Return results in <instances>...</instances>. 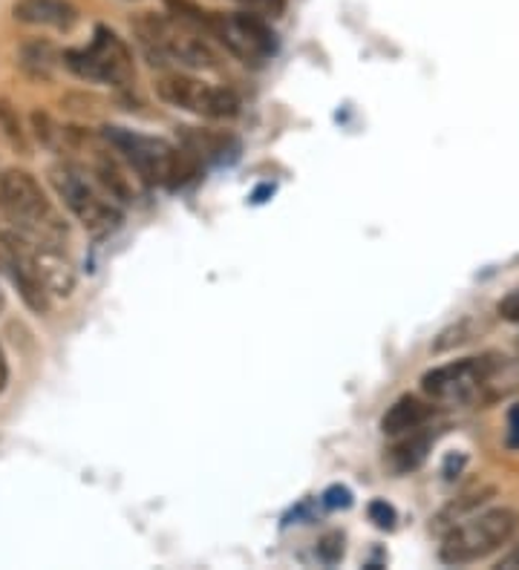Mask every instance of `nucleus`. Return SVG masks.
<instances>
[{
	"label": "nucleus",
	"mask_w": 519,
	"mask_h": 570,
	"mask_svg": "<svg viewBox=\"0 0 519 570\" xmlns=\"http://www.w3.org/2000/svg\"><path fill=\"white\" fill-rule=\"evenodd\" d=\"M0 260L35 315H47L53 297H70L76 288V269L64 248L47 246L24 233L0 231Z\"/></svg>",
	"instance_id": "f257e3e1"
},
{
	"label": "nucleus",
	"mask_w": 519,
	"mask_h": 570,
	"mask_svg": "<svg viewBox=\"0 0 519 570\" xmlns=\"http://www.w3.org/2000/svg\"><path fill=\"white\" fill-rule=\"evenodd\" d=\"M0 214L12 231L47 242V246L64 248L70 237L61 210L55 208L53 200L30 170L9 168L0 173Z\"/></svg>",
	"instance_id": "f03ea898"
},
{
	"label": "nucleus",
	"mask_w": 519,
	"mask_h": 570,
	"mask_svg": "<svg viewBox=\"0 0 519 570\" xmlns=\"http://www.w3.org/2000/svg\"><path fill=\"white\" fill-rule=\"evenodd\" d=\"M101 139L108 141L110 150H113L122 162H127V168H131L145 185L177 191V187H182L185 182H191V179L196 176V170H200L194 153L179 150V147L168 145L165 139L142 136V133L124 130V127H104V130H101Z\"/></svg>",
	"instance_id": "7ed1b4c3"
},
{
	"label": "nucleus",
	"mask_w": 519,
	"mask_h": 570,
	"mask_svg": "<svg viewBox=\"0 0 519 570\" xmlns=\"http://www.w3.org/2000/svg\"><path fill=\"white\" fill-rule=\"evenodd\" d=\"M49 182H53L58 200L64 202V208L84 225V231L90 237H110V233H116L122 228V205L99 185V179L84 164H55L49 170Z\"/></svg>",
	"instance_id": "20e7f679"
},
{
	"label": "nucleus",
	"mask_w": 519,
	"mask_h": 570,
	"mask_svg": "<svg viewBox=\"0 0 519 570\" xmlns=\"http://www.w3.org/2000/svg\"><path fill=\"white\" fill-rule=\"evenodd\" d=\"M139 44L154 67H173V70H208L217 64L208 41L179 18H142L136 24Z\"/></svg>",
	"instance_id": "39448f33"
},
{
	"label": "nucleus",
	"mask_w": 519,
	"mask_h": 570,
	"mask_svg": "<svg viewBox=\"0 0 519 570\" xmlns=\"http://www.w3.org/2000/svg\"><path fill=\"white\" fill-rule=\"evenodd\" d=\"M517 527L519 516L511 508H490L471 518H459V524H453L444 536L439 556H442L444 565L479 562L485 556L496 554L503 545H508Z\"/></svg>",
	"instance_id": "423d86ee"
},
{
	"label": "nucleus",
	"mask_w": 519,
	"mask_h": 570,
	"mask_svg": "<svg viewBox=\"0 0 519 570\" xmlns=\"http://www.w3.org/2000/svg\"><path fill=\"white\" fill-rule=\"evenodd\" d=\"M61 61L72 76L93 81V84H110L124 90V87H131L136 81V67H133L131 49L108 26L95 30L90 47L67 49L61 55Z\"/></svg>",
	"instance_id": "0eeeda50"
},
{
	"label": "nucleus",
	"mask_w": 519,
	"mask_h": 570,
	"mask_svg": "<svg viewBox=\"0 0 519 570\" xmlns=\"http://www.w3.org/2000/svg\"><path fill=\"white\" fill-rule=\"evenodd\" d=\"M205 38H217L234 58L246 64H263L278 53V35L272 24L257 12H205Z\"/></svg>",
	"instance_id": "6e6552de"
},
{
	"label": "nucleus",
	"mask_w": 519,
	"mask_h": 570,
	"mask_svg": "<svg viewBox=\"0 0 519 570\" xmlns=\"http://www.w3.org/2000/svg\"><path fill=\"white\" fill-rule=\"evenodd\" d=\"M496 372H499V361H494V355L462 357V361L427 372L421 378V389L433 401L442 403L482 401V392L488 389Z\"/></svg>",
	"instance_id": "1a4fd4ad"
},
{
	"label": "nucleus",
	"mask_w": 519,
	"mask_h": 570,
	"mask_svg": "<svg viewBox=\"0 0 519 570\" xmlns=\"http://www.w3.org/2000/svg\"><path fill=\"white\" fill-rule=\"evenodd\" d=\"M156 93L165 104H171L177 110L194 113L200 118H234L240 113V95L228 90V87H217L202 81V78L185 76V72H171L156 84Z\"/></svg>",
	"instance_id": "9d476101"
},
{
	"label": "nucleus",
	"mask_w": 519,
	"mask_h": 570,
	"mask_svg": "<svg viewBox=\"0 0 519 570\" xmlns=\"http://www.w3.org/2000/svg\"><path fill=\"white\" fill-rule=\"evenodd\" d=\"M15 18L21 24L49 26V30H72L78 21V9L70 0H18Z\"/></svg>",
	"instance_id": "9b49d317"
},
{
	"label": "nucleus",
	"mask_w": 519,
	"mask_h": 570,
	"mask_svg": "<svg viewBox=\"0 0 519 570\" xmlns=\"http://www.w3.org/2000/svg\"><path fill=\"white\" fill-rule=\"evenodd\" d=\"M430 418H433V407H430V403H425L421 398H416V395H404V398H398V401L384 412V418H381V432L398 438L404 432L421 430Z\"/></svg>",
	"instance_id": "f8f14e48"
},
{
	"label": "nucleus",
	"mask_w": 519,
	"mask_h": 570,
	"mask_svg": "<svg viewBox=\"0 0 519 570\" xmlns=\"http://www.w3.org/2000/svg\"><path fill=\"white\" fill-rule=\"evenodd\" d=\"M427 449H430V435L425 432V426H421V430L404 432V435H398L396 447L387 453V464L396 472L419 470L427 458Z\"/></svg>",
	"instance_id": "ddd939ff"
},
{
	"label": "nucleus",
	"mask_w": 519,
	"mask_h": 570,
	"mask_svg": "<svg viewBox=\"0 0 519 570\" xmlns=\"http://www.w3.org/2000/svg\"><path fill=\"white\" fill-rule=\"evenodd\" d=\"M61 61L55 49L49 47L47 41H38V44H30L24 47V67L26 72H32L35 78H49L53 76V67Z\"/></svg>",
	"instance_id": "4468645a"
},
{
	"label": "nucleus",
	"mask_w": 519,
	"mask_h": 570,
	"mask_svg": "<svg viewBox=\"0 0 519 570\" xmlns=\"http://www.w3.org/2000/svg\"><path fill=\"white\" fill-rule=\"evenodd\" d=\"M0 127H3V136L15 147L26 150V141H24V130H21V122H18V113L12 110L9 101H0Z\"/></svg>",
	"instance_id": "2eb2a0df"
},
{
	"label": "nucleus",
	"mask_w": 519,
	"mask_h": 570,
	"mask_svg": "<svg viewBox=\"0 0 519 570\" xmlns=\"http://www.w3.org/2000/svg\"><path fill=\"white\" fill-rule=\"evenodd\" d=\"M370 522L381 531H393L396 527V510L390 508L387 501H372L370 504Z\"/></svg>",
	"instance_id": "dca6fc26"
},
{
	"label": "nucleus",
	"mask_w": 519,
	"mask_h": 570,
	"mask_svg": "<svg viewBox=\"0 0 519 570\" xmlns=\"http://www.w3.org/2000/svg\"><path fill=\"white\" fill-rule=\"evenodd\" d=\"M237 3H246L251 12L263 18H278L283 15V9H286V0H237Z\"/></svg>",
	"instance_id": "f3484780"
},
{
	"label": "nucleus",
	"mask_w": 519,
	"mask_h": 570,
	"mask_svg": "<svg viewBox=\"0 0 519 570\" xmlns=\"http://www.w3.org/2000/svg\"><path fill=\"white\" fill-rule=\"evenodd\" d=\"M318 556L324 559L326 565H335L338 559L343 556V539L338 536V533H332V536H326L324 542L318 545Z\"/></svg>",
	"instance_id": "a211bd4d"
},
{
	"label": "nucleus",
	"mask_w": 519,
	"mask_h": 570,
	"mask_svg": "<svg viewBox=\"0 0 519 570\" xmlns=\"http://www.w3.org/2000/svg\"><path fill=\"white\" fill-rule=\"evenodd\" d=\"M324 504L329 510H347L349 504H352V493H349L347 487L335 485V487H329V490H326V493H324Z\"/></svg>",
	"instance_id": "6ab92c4d"
},
{
	"label": "nucleus",
	"mask_w": 519,
	"mask_h": 570,
	"mask_svg": "<svg viewBox=\"0 0 519 570\" xmlns=\"http://www.w3.org/2000/svg\"><path fill=\"white\" fill-rule=\"evenodd\" d=\"M505 444H508V449H519V403H517V407H511V412H508Z\"/></svg>",
	"instance_id": "aec40b11"
},
{
	"label": "nucleus",
	"mask_w": 519,
	"mask_h": 570,
	"mask_svg": "<svg viewBox=\"0 0 519 570\" xmlns=\"http://www.w3.org/2000/svg\"><path fill=\"white\" fill-rule=\"evenodd\" d=\"M499 317L508 320V323H519V292L508 294V297L499 303Z\"/></svg>",
	"instance_id": "412c9836"
},
{
	"label": "nucleus",
	"mask_w": 519,
	"mask_h": 570,
	"mask_svg": "<svg viewBox=\"0 0 519 570\" xmlns=\"http://www.w3.org/2000/svg\"><path fill=\"white\" fill-rule=\"evenodd\" d=\"M496 568H503V570H517L519 568V545H514L508 554L496 562Z\"/></svg>",
	"instance_id": "4be33fe9"
},
{
	"label": "nucleus",
	"mask_w": 519,
	"mask_h": 570,
	"mask_svg": "<svg viewBox=\"0 0 519 570\" xmlns=\"http://www.w3.org/2000/svg\"><path fill=\"white\" fill-rule=\"evenodd\" d=\"M7 384H9V363H7V355H3V349H0V395H3Z\"/></svg>",
	"instance_id": "5701e85b"
},
{
	"label": "nucleus",
	"mask_w": 519,
	"mask_h": 570,
	"mask_svg": "<svg viewBox=\"0 0 519 570\" xmlns=\"http://www.w3.org/2000/svg\"><path fill=\"white\" fill-rule=\"evenodd\" d=\"M0 309H3V294H0Z\"/></svg>",
	"instance_id": "b1692460"
}]
</instances>
